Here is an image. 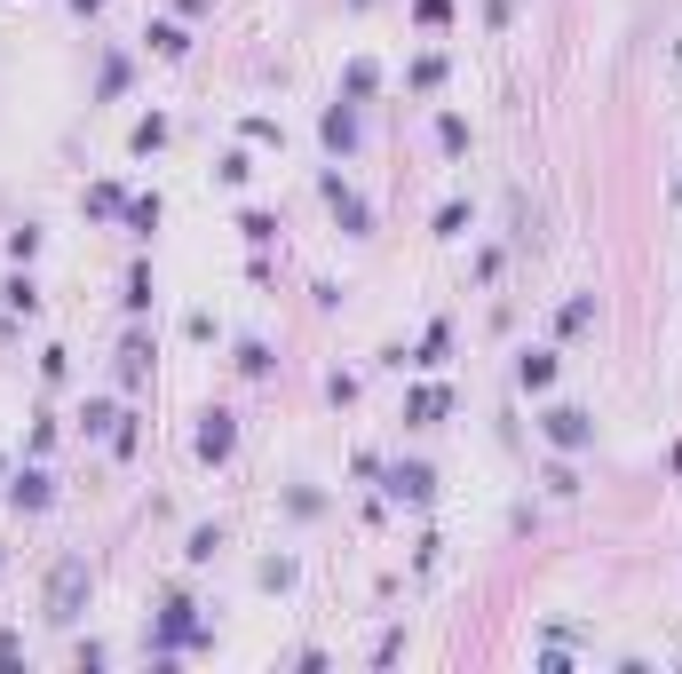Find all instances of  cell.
Segmentation results:
<instances>
[{
	"instance_id": "1",
	"label": "cell",
	"mask_w": 682,
	"mask_h": 674,
	"mask_svg": "<svg viewBox=\"0 0 682 674\" xmlns=\"http://www.w3.org/2000/svg\"><path fill=\"white\" fill-rule=\"evenodd\" d=\"M80 603H88V556H64L48 571V627H80Z\"/></svg>"
},
{
	"instance_id": "2",
	"label": "cell",
	"mask_w": 682,
	"mask_h": 674,
	"mask_svg": "<svg viewBox=\"0 0 682 674\" xmlns=\"http://www.w3.org/2000/svg\"><path fill=\"white\" fill-rule=\"evenodd\" d=\"M540 437H548L556 452H587V445H595V413H579V405H556V413L540 421Z\"/></svg>"
},
{
	"instance_id": "3",
	"label": "cell",
	"mask_w": 682,
	"mask_h": 674,
	"mask_svg": "<svg viewBox=\"0 0 682 674\" xmlns=\"http://www.w3.org/2000/svg\"><path fill=\"white\" fill-rule=\"evenodd\" d=\"M230 452H238V421H230L223 405L199 413V460H230Z\"/></svg>"
},
{
	"instance_id": "4",
	"label": "cell",
	"mask_w": 682,
	"mask_h": 674,
	"mask_svg": "<svg viewBox=\"0 0 682 674\" xmlns=\"http://www.w3.org/2000/svg\"><path fill=\"white\" fill-rule=\"evenodd\" d=\"M429 492H437V476H429V460H397V468H389V500H413V508H421Z\"/></svg>"
},
{
	"instance_id": "5",
	"label": "cell",
	"mask_w": 682,
	"mask_h": 674,
	"mask_svg": "<svg viewBox=\"0 0 682 674\" xmlns=\"http://www.w3.org/2000/svg\"><path fill=\"white\" fill-rule=\"evenodd\" d=\"M326 199H334V215H341V230H349V238H365V230H373V215H365V199H357V191H349L341 175H326Z\"/></svg>"
},
{
	"instance_id": "6",
	"label": "cell",
	"mask_w": 682,
	"mask_h": 674,
	"mask_svg": "<svg viewBox=\"0 0 682 674\" xmlns=\"http://www.w3.org/2000/svg\"><path fill=\"white\" fill-rule=\"evenodd\" d=\"M191 635H199V619H191V603L175 595V603L159 611V651H175V643H191Z\"/></svg>"
},
{
	"instance_id": "7",
	"label": "cell",
	"mask_w": 682,
	"mask_h": 674,
	"mask_svg": "<svg viewBox=\"0 0 682 674\" xmlns=\"http://www.w3.org/2000/svg\"><path fill=\"white\" fill-rule=\"evenodd\" d=\"M318 135H326V151H357V104H334L318 119Z\"/></svg>"
},
{
	"instance_id": "8",
	"label": "cell",
	"mask_w": 682,
	"mask_h": 674,
	"mask_svg": "<svg viewBox=\"0 0 682 674\" xmlns=\"http://www.w3.org/2000/svg\"><path fill=\"white\" fill-rule=\"evenodd\" d=\"M373 88H381V64H373V56H349V72H341V96H349V104H365Z\"/></svg>"
},
{
	"instance_id": "9",
	"label": "cell",
	"mask_w": 682,
	"mask_h": 674,
	"mask_svg": "<svg viewBox=\"0 0 682 674\" xmlns=\"http://www.w3.org/2000/svg\"><path fill=\"white\" fill-rule=\"evenodd\" d=\"M516 381H524V389H548V381H556V349H524V357H516Z\"/></svg>"
},
{
	"instance_id": "10",
	"label": "cell",
	"mask_w": 682,
	"mask_h": 674,
	"mask_svg": "<svg viewBox=\"0 0 682 674\" xmlns=\"http://www.w3.org/2000/svg\"><path fill=\"white\" fill-rule=\"evenodd\" d=\"M445 405H453L445 389H413V397H405V421H413V429H429V421H445Z\"/></svg>"
},
{
	"instance_id": "11",
	"label": "cell",
	"mask_w": 682,
	"mask_h": 674,
	"mask_svg": "<svg viewBox=\"0 0 682 674\" xmlns=\"http://www.w3.org/2000/svg\"><path fill=\"white\" fill-rule=\"evenodd\" d=\"M8 500H16V508H48V500H56V484H48V468H24Z\"/></svg>"
},
{
	"instance_id": "12",
	"label": "cell",
	"mask_w": 682,
	"mask_h": 674,
	"mask_svg": "<svg viewBox=\"0 0 682 674\" xmlns=\"http://www.w3.org/2000/svg\"><path fill=\"white\" fill-rule=\"evenodd\" d=\"M0 302H8L16 318H32V310H40V286H32V278H8V294H0Z\"/></svg>"
},
{
	"instance_id": "13",
	"label": "cell",
	"mask_w": 682,
	"mask_h": 674,
	"mask_svg": "<svg viewBox=\"0 0 682 674\" xmlns=\"http://www.w3.org/2000/svg\"><path fill=\"white\" fill-rule=\"evenodd\" d=\"M167 135H175V127H167V119L151 112V119H135V135H127V143H135V151H159V143H167Z\"/></svg>"
},
{
	"instance_id": "14",
	"label": "cell",
	"mask_w": 682,
	"mask_h": 674,
	"mask_svg": "<svg viewBox=\"0 0 682 674\" xmlns=\"http://www.w3.org/2000/svg\"><path fill=\"white\" fill-rule=\"evenodd\" d=\"M238 230H246L254 246H270V238H278V215H262V207H246V215H238Z\"/></svg>"
},
{
	"instance_id": "15",
	"label": "cell",
	"mask_w": 682,
	"mask_h": 674,
	"mask_svg": "<svg viewBox=\"0 0 682 674\" xmlns=\"http://www.w3.org/2000/svg\"><path fill=\"white\" fill-rule=\"evenodd\" d=\"M143 365H151V349H143V334L119 349V381H143Z\"/></svg>"
},
{
	"instance_id": "16",
	"label": "cell",
	"mask_w": 682,
	"mask_h": 674,
	"mask_svg": "<svg viewBox=\"0 0 682 674\" xmlns=\"http://www.w3.org/2000/svg\"><path fill=\"white\" fill-rule=\"evenodd\" d=\"M215 548H223V524H199V532H191V548H183V556H191V563H207V556H215Z\"/></svg>"
},
{
	"instance_id": "17",
	"label": "cell",
	"mask_w": 682,
	"mask_h": 674,
	"mask_svg": "<svg viewBox=\"0 0 682 674\" xmlns=\"http://www.w3.org/2000/svg\"><path fill=\"white\" fill-rule=\"evenodd\" d=\"M437 143H445V151L460 159V151H468V119H453V112H445V119H437Z\"/></svg>"
},
{
	"instance_id": "18",
	"label": "cell",
	"mask_w": 682,
	"mask_h": 674,
	"mask_svg": "<svg viewBox=\"0 0 682 674\" xmlns=\"http://www.w3.org/2000/svg\"><path fill=\"white\" fill-rule=\"evenodd\" d=\"M151 48H159V56H183L191 40H183V24H151Z\"/></svg>"
},
{
	"instance_id": "19",
	"label": "cell",
	"mask_w": 682,
	"mask_h": 674,
	"mask_svg": "<svg viewBox=\"0 0 682 674\" xmlns=\"http://www.w3.org/2000/svg\"><path fill=\"white\" fill-rule=\"evenodd\" d=\"M238 373H254V381H262V373H270V349H262V341H238Z\"/></svg>"
},
{
	"instance_id": "20",
	"label": "cell",
	"mask_w": 682,
	"mask_h": 674,
	"mask_svg": "<svg viewBox=\"0 0 682 674\" xmlns=\"http://www.w3.org/2000/svg\"><path fill=\"white\" fill-rule=\"evenodd\" d=\"M127 230H143V238H151V230H159V199H135V207H127Z\"/></svg>"
},
{
	"instance_id": "21",
	"label": "cell",
	"mask_w": 682,
	"mask_h": 674,
	"mask_svg": "<svg viewBox=\"0 0 682 674\" xmlns=\"http://www.w3.org/2000/svg\"><path fill=\"white\" fill-rule=\"evenodd\" d=\"M579 326H595V294H579V302H564V334H579Z\"/></svg>"
},
{
	"instance_id": "22",
	"label": "cell",
	"mask_w": 682,
	"mask_h": 674,
	"mask_svg": "<svg viewBox=\"0 0 682 674\" xmlns=\"http://www.w3.org/2000/svg\"><path fill=\"white\" fill-rule=\"evenodd\" d=\"M460 223H468V207H460V199H445V207H437V238H460Z\"/></svg>"
},
{
	"instance_id": "23",
	"label": "cell",
	"mask_w": 682,
	"mask_h": 674,
	"mask_svg": "<svg viewBox=\"0 0 682 674\" xmlns=\"http://www.w3.org/2000/svg\"><path fill=\"white\" fill-rule=\"evenodd\" d=\"M413 16H421V24H445V16H453V0H413Z\"/></svg>"
},
{
	"instance_id": "24",
	"label": "cell",
	"mask_w": 682,
	"mask_h": 674,
	"mask_svg": "<svg viewBox=\"0 0 682 674\" xmlns=\"http://www.w3.org/2000/svg\"><path fill=\"white\" fill-rule=\"evenodd\" d=\"M508 8H516V0H484V24H508Z\"/></svg>"
},
{
	"instance_id": "25",
	"label": "cell",
	"mask_w": 682,
	"mask_h": 674,
	"mask_svg": "<svg viewBox=\"0 0 682 674\" xmlns=\"http://www.w3.org/2000/svg\"><path fill=\"white\" fill-rule=\"evenodd\" d=\"M72 8H104V0H72Z\"/></svg>"
},
{
	"instance_id": "26",
	"label": "cell",
	"mask_w": 682,
	"mask_h": 674,
	"mask_svg": "<svg viewBox=\"0 0 682 674\" xmlns=\"http://www.w3.org/2000/svg\"><path fill=\"white\" fill-rule=\"evenodd\" d=\"M675 199H682V175H675Z\"/></svg>"
}]
</instances>
